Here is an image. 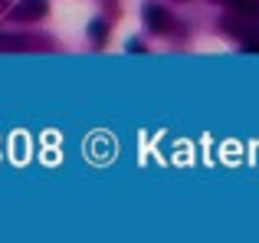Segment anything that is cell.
Returning <instances> with one entry per match:
<instances>
[{
	"instance_id": "1",
	"label": "cell",
	"mask_w": 259,
	"mask_h": 243,
	"mask_svg": "<svg viewBox=\"0 0 259 243\" xmlns=\"http://www.w3.org/2000/svg\"><path fill=\"white\" fill-rule=\"evenodd\" d=\"M145 23L151 26L158 36H167V33H174V17L164 10V7H158V4H145Z\"/></svg>"
},
{
	"instance_id": "2",
	"label": "cell",
	"mask_w": 259,
	"mask_h": 243,
	"mask_svg": "<svg viewBox=\"0 0 259 243\" xmlns=\"http://www.w3.org/2000/svg\"><path fill=\"white\" fill-rule=\"evenodd\" d=\"M13 17L20 23H33V20H43L46 17V0H20V7L13 10Z\"/></svg>"
},
{
	"instance_id": "3",
	"label": "cell",
	"mask_w": 259,
	"mask_h": 243,
	"mask_svg": "<svg viewBox=\"0 0 259 243\" xmlns=\"http://www.w3.org/2000/svg\"><path fill=\"white\" fill-rule=\"evenodd\" d=\"M30 46H36V43L26 36H0V50H30Z\"/></svg>"
},
{
	"instance_id": "4",
	"label": "cell",
	"mask_w": 259,
	"mask_h": 243,
	"mask_svg": "<svg viewBox=\"0 0 259 243\" xmlns=\"http://www.w3.org/2000/svg\"><path fill=\"white\" fill-rule=\"evenodd\" d=\"M89 36H92L95 43H105L108 39V23L105 20H92V23H89Z\"/></svg>"
},
{
	"instance_id": "5",
	"label": "cell",
	"mask_w": 259,
	"mask_h": 243,
	"mask_svg": "<svg viewBox=\"0 0 259 243\" xmlns=\"http://www.w3.org/2000/svg\"><path fill=\"white\" fill-rule=\"evenodd\" d=\"M230 7H236L240 13H259V0H227Z\"/></svg>"
}]
</instances>
